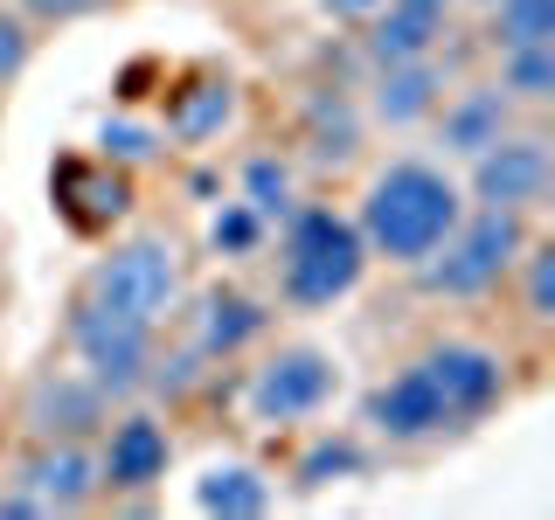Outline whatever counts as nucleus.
I'll return each mask as SVG.
<instances>
[{"instance_id":"nucleus-1","label":"nucleus","mask_w":555,"mask_h":520,"mask_svg":"<svg viewBox=\"0 0 555 520\" xmlns=\"http://www.w3.org/2000/svg\"><path fill=\"white\" fill-rule=\"evenodd\" d=\"M459 216H465V202H459V187H451V173L424 167V160H396V167H382L369 181L354 230L369 243V257L424 264V257L459 230Z\"/></svg>"},{"instance_id":"nucleus-2","label":"nucleus","mask_w":555,"mask_h":520,"mask_svg":"<svg viewBox=\"0 0 555 520\" xmlns=\"http://www.w3.org/2000/svg\"><path fill=\"white\" fill-rule=\"evenodd\" d=\"M278 257H285V264H278V285H285L292 306H334L361 285V271H369V243H361V230L347 216H334V208H299Z\"/></svg>"},{"instance_id":"nucleus-29","label":"nucleus","mask_w":555,"mask_h":520,"mask_svg":"<svg viewBox=\"0 0 555 520\" xmlns=\"http://www.w3.org/2000/svg\"><path fill=\"white\" fill-rule=\"evenodd\" d=\"M382 0H326V14H340V22H369Z\"/></svg>"},{"instance_id":"nucleus-8","label":"nucleus","mask_w":555,"mask_h":520,"mask_svg":"<svg viewBox=\"0 0 555 520\" xmlns=\"http://www.w3.org/2000/svg\"><path fill=\"white\" fill-rule=\"evenodd\" d=\"M49 195H56L63 222L83 236L112 230V222H126L132 208V173L112 167V160H63L56 173H49Z\"/></svg>"},{"instance_id":"nucleus-4","label":"nucleus","mask_w":555,"mask_h":520,"mask_svg":"<svg viewBox=\"0 0 555 520\" xmlns=\"http://www.w3.org/2000/svg\"><path fill=\"white\" fill-rule=\"evenodd\" d=\"M91 299L112 306V312H126V320H139V326H160V312H173V299H181L173 243H160V236L118 243V250L91 271Z\"/></svg>"},{"instance_id":"nucleus-10","label":"nucleus","mask_w":555,"mask_h":520,"mask_svg":"<svg viewBox=\"0 0 555 520\" xmlns=\"http://www.w3.org/2000/svg\"><path fill=\"white\" fill-rule=\"evenodd\" d=\"M22 493H28L42 514H69V507H83V499L98 493V458H91L77 438H49V444L28 458Z\"/></svg>"},{"instance_id":"nucleus-7","label":"nucleus","mask_w":555,"mask_h":520,"mask_svg":"<svg viewBox=\"0 0 555 520\" xmlns=\"http://www.w3.org/2000/svg\"><path fill=\"white\" fill-rule=\"evenodd\" d=\"M424 381L438 389V403H444V416L451 424H473V416H486L500 403V354H486V347H473V340H444V347H430L424 361Z\"/></svg>"},{"instance_id":"nucleus-24","label":"nucleus","mask_w":555,"mask_h":520,"mask_svg":"<svg viewBox=\"0 0 555 520\" xmlns=\"http://www.w3.org/2000/svg\"><path fill=\"white\" fill-rule=\"evenodd\" d=\"M340 472H361V451L347 444V438H326V444H312L306 458H299V485H326V479H340Z\"/></svg>"},{"instance_id":"nucleus-31","label":"nucleus","mask_w":555,"mask_h":520,"mask_svg":"<svg viewBox=\"0 0 555 520\" xmlns=\"http://www.w3.org/2000/svg\"><path fill=\"white\" fill-rule=\"evenodd\" d=\"M486 8H493V0H486Z\"/></svg>"},{"instance_id":"nucleus-27","label":"nucleus","mask_w":555,"mask_h":520,"mask_svg":"<svg viewBox=\"0 0 555 520\" xmlns=\"http://www.w3.org/2000/svg\"><path fill=\"white\" fill-rule=\"evenodd\" d=\"M28 63V28L14 22V14H0V83H14Z\"/></svg>"},{"instance_id":"nucleus-23","label":"nucleus","mask_w":555,"mask_h":520,"mask_svg":"<svg viewBox=\"0 0 555 520\" xmlns=\"http://www.w3.org/2000/svg\"><path fill=\"white\" fill-rule=\"evenodd\" d=\"M257 236H264V216H257L250 202H222V216L208 222V243H216V250H230V257H243Z\"/></svg>"},{"instance_id":"nucleus-17","label":"nucleus","mask_w":555,"mask_h":520,"mask_svg":"<svg viewBox=\"0 0 555 520\" xmlns=\"http://www.w3.org/2000/svg\"><path fill=\"white\" fill-rule=\"evenodd\" d=\"M257 334H264V312L243 299V291H208L202 299V320H195L202 354H236V347L257 340Z\"/></svg>"},{"instance_id":"nucleus-30","label":"nucleus","mask_w":555,"mask_h":520,"mask_svg":"<svg viewBox=\"0 0 555 520\" xmlns=\"http://www.w3.org/2000/svg\"><path fill=\"white\" fill-rule=\"evenodd\" d=\"M403 8H424V14H444L451 0H403Z\"/></svg>"},{"instance_id":"nucleus-18","label":"nucleus","mask_w":555,"mask_h":520,"mask_svg":"<svg viewBox=\"0 0 555 520\" xmlns=\"http://www.w3.org/2000/svg\"><path fill=\"white\" fill-rule=\"evenodd\" d=\"M507 132V91H465L459 104H444V146L451 153H479Z\"/></svg>"},{"instance_id":"nucleus-22","label":"nucleus","mask_w":555,"mask_h":520,"mask_svg":"<svg viewBox=\"0 0 555 520\" xmlns=\"http://www.w3.org/2000/svg\"><path fill=\"white\" fill-rule=\"evenodd\" d=\"M243 202H250L257 216H285L292 208V173L278 160H250L243 167Z\"/></svg>"},{"instance_id":"nucleus-13","label":"nucleus","mask_w":555,"mask_h":520,"mask_svg":"<svg viewBox=\"0 0 555 520\" xmlns=\"http://www.w3.org/2000/svg\"><path fill=\"white\" fill-rule=\"evenodd\" d=\"M230 112H236L230 77L202 69V77H188L181 91H167V139H181V146H202V139H216L222 126H230Z\"/></svg>"},{"instance_id":"nucleus-15","label":"nucleus","mask_w":555,"mask_h":520,"mask_svg":"<svg viewBox=\"0 0 555 520\" xmlns=\"http://www.w3.org/2000/svg\"><path fill=\"white\" fill-rule=\"evenodd\" d=\"M438 28H444V14H424V8L389 0V8L369 14V56L375 63H416V56H430Z\"/></svg>"},{"instance_id":"nucleus-12","label":"nucleus","mask_w":555,"mask_h":520,"mask_svg":"<svg viewBox=\"0 0 555 520\" xmlns=\"http://www.w3.org/2000/svg\"><path fill=\"white\" fill-rule=\"evenodd\" d=\"M160 472H167V430L153 424V416H126V424H112L104 458H98V485H112V493H139V485H153Z\"/></svg>"},{"instance_id":"nucleus-11","label":"nucleus","mask_w":555,"mask_h":520,"mask_svg":"<svg viewBox=\"0 0 555 520\" xmlns=\"http://www.w3.org/2000/svg\"><path fill=\"white\" fill-rule=\"evenodd\" d=\"M369 424L382 430V438H438V430H451V416L438 403V389L424 381V368L410 361L396 381H382V389L369 395Z\"/></svg>"},{"instance_id":"nucleus-25","label":"nucleus","mask_w":555,"mask_h":520,"mask_svg":"<svg viewBox=\"0 0 555 520\" xmlns=\"http://www.w3.org/2000/svg\"><path fill=\"white\" fill-rule=\"evenodd\" d=\"M528 312L534 320H555V250H528Z\"/></svg>"},{"instance_id":"nucleus-21","label":"nucleus","mask_w":555,"mask_h":520,"mask_svg":"<svg viewBox=\"0 0 555 520\" xmlns=\"http://www.w3.org/2000/svg\"><path fill=\"white\" fill-rule=\"evenodd\" d=\"M493 14H500V49L555 42V0H493Z\"/></svg>"},{"instance_id":"nucleus-3","label":"nucleus","mask_w":555,"mask_h":520,"mask_svg":"<svg viewBox=\"0 0 555 520\" xmlns=\"http://www.w3.org/2000/svg\"><path fill=\"white\" fill-rule=\"evenodd\" d=\"M520 208H479V216H459L438 250L424 257V285L444 291V299H479L500 277L520 264Z\"/></svg>"},{"instance_id":"nucleus-6","label":"nucleus","mask_w":555,"mask_h":520,"mask_svg":"<svg viewBox=\"0 0 555 520\" xmlns=\"http://www.w3.org/2000/svg\"><path fill=\"white\" fill-rule=\"evenodd\" d=\"M326 395H334V361H326L320 347H285V354H271L250 381V410L264 416V424H299Z\"/></svg>"},{"instance_id":"nucleus-28","label":"nucleus","mask_w":555,"mask_h":520,"mask_svg":"<svg viewBox=\"0 0 555 520\" xmlns=\"http://www.w3.org/2000/svg\"><path fill=\"white\" fill-rule=\"evenodd\" d=\"M28 14H42V22H63V14H83V8H98V0H22Z\"/></svg>"},{"instance_id":"nucleus-5","label":"nucleus","mask_w":555,"mask_h":520,"mask_svg":"<svg viewBox=\"0 0 555 520\" xmlns=\"http://www.w3.org/2000/svg\"><path fill=\"white\" fill-rule=\"evenodd\" d=\"M69 340H77L83 375H91L104 395L139 389L146 368H153V326H139V320H126V312H112L98 299H83L77 312H69Z\"/></svg>"},{"instance_id":"nucleus-19","label":"nucleus","mask_w":555,"mask_h":520,"mask_svg":"<svg viewBox=\"0 0 555 520\" xmlns=\"http://www.w3.org/2000/svg\"><path fill=\"white\" fill-rule=\"evenodd\" d=\"M195 507L202 514H222V520H257L271 507V485L250 472V465H216L202 485H195Z\"/></svg>"},{"instance_id":"nucleus-14","label":"nucleus","mask_w":555,"mask_h":520,"mask_svg":"<svg viewBox=\"0 0 555 520\" xmlns=\"http://www.w3.org/2000/svg\"><path fill=\"white\" fill-rule=\"evenodd\" d=\"M98 410H104V389L98 381H35V395H28V430L35 438H83V430L98 424Z\"/></svg>"},{"instance_id":"nucleus-16","label":"nucleus","mask_w":555,"mask_h":520,"mask_svg":"<svg viewBox=\"0 0 555 520\" xmlns=\"http://www.w3.org/2000/svg\"><path fill=\"white\" fill-rule=\"evenodd\" d=\"M430 104H438V69H430V56L382 63V83H375V118L382 126H410V118H424Z\"/></svg>"},{"instance_id":"nucleus-9","label":"nucleus","mask_w":555,"mask_h":520,"mask_svg":"<svg viewBox=\"0 0 555 520\" xmlns=\"http://www.w3.org/2000/svg\"><path fill=\"white\" fill-rule=\"evenodd\" d=\"M473 187L486 208H534L548 195V146L542 139H507L473 153Z\"/></svg>"},{"instance_id":"nucleus-26","label":"nucleus","mask_w":555,"mask_h":520,"mask_svg":"<svg viewBox=\"0 0 555 520\" xmlns=\"http://www.w3.org/2000/svg\"><path fill=\"white\" fill-rule=\"evenodd\" d=\"M153 146H160V139H153V132H139V126H104V160H118V167L153 160Z\"/></svg>"},{"instance_id":"nucleus-20","label":"nucleus","mask_w":555,"mask_h":520,"mask_svg":"<svg viewBox=\"0 0 555 520\" xmlns=\"http://www.w3.org/2000/svg\"><path fill=\"white\" fill-rule=\"evenodd\" d=\"M500 91H514V98H528V104L555 98V42L507 49V63H500Z\"/></svg>"}]
</instances>
